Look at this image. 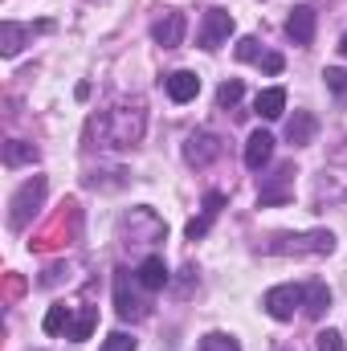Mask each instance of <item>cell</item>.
<instances>
[{
  "label": "cell",
  "instance_id": "5b68a950",
  "mask_svg": "<svg viewBox=\"0 0 347 351\" xmlns=\"http://www.w3.org/2000/svg\"><path fill=\"white\" fill-rule=\"evenodd\" d=\"M315 25H319V12L311 4H294L290 8V21H286V33L294 45H311L315 41Z\"/></svg>",
  "mask_w": 347,
  "mask_h": 351
},
{
  "label": "cell",
  "instance_id": "4fadbf2b",
  "mask_svg": "<svg viewBox=\"0 0 347 351\" xmlns=\"http://www.w3.org/2000/svg\"><path fill=\"white\" fill-rule=\"evenodd\" d=\"M94 323H98V306H82L74 319H70V327H66V335L74 339V343H82L90 339V331H94Z\"/></svg>",
  "mask_w": 347,
  "mask_h": 351
},
{
  "label": "cell",
  "instance_id": "9a60e30c",
  "mask_svg": "<svg viewBox=\"0 0 347 351\" xmlns=\"http://www.w3.org/2000/svg\"><path fill=\"white\" fill-rule=\"evenodd\" d=\"M307 315L311 319H319V315H327V306H331V290H327V282H311L307 286Z\"/></svg>",
  "mask_w": 347,
  "mask_h": 351
},
{
  "label": "cell",
  "instance_id": "52a82bcc",
  "mask_svg": "<svg viewBox=\"0 0 347 351\" xmlns=\"http://www.w3.org/2000/svg\"><path fill=\"white\" fill-rule=\"evenodd\" d=\"M184 29H188L184 12H164V21H156L152 37H156V45H164V49H176V45L184 41Z\"/></svg>",
  "mask_w": 347,
  "mask_h": 351
},
{
  "label": "cell",
  "instance_id": "ac0fdd59",
  "mask_svg": "<svg viewBox=\"0 0 347 351\" xmlns=\"http://www.w3.org/2000/svg\"><path fill=\"white\" fill-rule=\"evenodd\" d=\"M70 319H74V315H70V306H49V311H45V323H41V331H45V335H62V331L70 327Z\"/></svg>",
  "mask_w": 347,
  "mask_h": 351
},
{
  "label": "cell",
  "instance_id": "7c38bea8",
  "mask_svg": "<svg viewBox=\"0 0 347 351\" xmlns=\"http://www.w3.org/2000/svg\"><path fill=\"white\" fill-rule=\"evenodd\" d=\"M254 110H258L261 119H282V110H286V90H282V86L261 90L258 102H254Z\"/></svg>",
  "mask_w": 347,
  "mask_h": 351
},
{
  "label": "cell",
  "instance_id": "83f0119b",
  "mask_svg": "<svg viewBox=\"0 0 347 351\" xmlns=\"http://www.w3.org/2000/svg\"><path fill=\"white\" fill-rule=\"evenodd\" d=\"M323 78H327V86L335 90V94H344V90H347V74H344V70H327Z\"/></svg>",
  "mask_w": 347,
  "mask_h": 351
},
{
  "label": "cell",
  "instance_id": "9c48e42d",
  "mask_svg": "<svg viewBox=\"0 0 347 351\" xmlns=\"http://www.w3.org/2000/svg\"><path fill=\"white\" fill-rule=\"evenodd\" d=\"M270 156H274V135H270V131H254V135L246 139V168L261 172V168L270 164Z\"/></svg>",
  "mask_w": 347,
  "mask_h": 351
},
{
  "label": "cell",
  "instance_id": "603a6c76",
  "mask_svg": "<svg viewBox=\"0 0 347 351\" xmlns=\"http://www.w3.org/2000/svg\"><path fill=\"white\" fill-rule=\"evenodd\" d=\"M315 348H319V351H344V335L327 327V331H319V335H315Z\"/></svg>",
  "mask_w": 347,
  "mask_h": 351
},
{
  "label": "cell",
  "instance_id": "f1b7e54d",
  "mask_svg": "<svg viewBox=\"0 0 347 351\" xmlns=\"http://www.w3.org/2000/svg\"><path fill=\"white\" fill-rule=\"evenodd\" d=\"M339 53H344V58H347V33H344V41H339Z\"/></svg>",
  "mask_w": 347,
  "mask_h": 351
},
{
  "label": "cell",
  "instance_id": "3957f363",
  "mask_svg": "<svg viewBox=\"0 0 347 351\" xmlns=\"http://www.w3.org/2000/svg\"><path fill=\"white\" fill-rule=\"evenodd\" d=\"M233 33V12L229 8H208L204 12V25H200V49H221Z\"/></svg>",
  "mask_w": 347,
  "mask_h": 351
},
{
  "label": "cell",
  "instance_id": "d4e9b609",
  "mask_svg": "<svg viewBox=\"0 0 347 351\" xmlns=\"http://www.w3.org/2000/svg\"><path fill=\"white\" fill-rule=\"evenodd\" d=\"M208 225H213V217L204 213V217H196V221H188V241H200L204 233H208Z\"/></svg>",
  "mask_w": 347,
  "mask_h": 351
},
{
  "label": "cell",
  "instance_id": "484cf974",
  "mask_svg": "<svg viewBox=\"0 0 347 351\" xmlns=\"http://www.w3.org/2000/svg\"><path fill=\"white\" fill-rule=\"evenodd\" d=\"M258 66L265 70V74H282V66H286V62H282V53H261Z\"/></svg>",
  "mask_w": 347,
  "mask_h": 351
},
{
  "label": "cell",
  "instance_id": "4316f807",
  "mask_svg": "<svg viewBox=\"0 0 347 351\" xmlns=\"http://www.w3.org/2000/svg\"><path fill=\"white\" fill-rule=\"evenodd\" d=\"M221 208H225V192H208V196H204V213H208V217H217Z\"/></svg>",
  "mask_w": 347,
  "mask_h": 351
},
{
  "label": "cell",
  "instance_id": "44dd1931",
  "mask_svg": "<svg viewBox=\"0 0 347 351\" xmlns=\"http://www.w3.org/2000/svg\"><path fill=\"white\" fill-rule=\"evenodd\" d=\"M241 94H246V86L233 78V82H225V86L217 90V102H221V106H237V102H241Z\"/></svg>",
  "mask_w": 347,
  "mask_h": 351
},
{
  "label": "cell",
  "instance_id": "2e32d148",
  "mask_svg": "<svg viewBox=\"0 0 347 351\" xmlns=\"http://www.w3.org/2000/svg\"><path fill=\"white\" fill-rule=\"evenodd\" d=\"M290 176H294V168H278V176H274V188H261V204H282V200H290Z\"/></svg>",
  "mask_w": 347,
  "mask_h": 351
},
{
  "label": "cell",
  "instance_id": "30bf717a",
  "mask_svg": "<svg viewBox=\"0 0 347 351\" xmlns=\"http://www.w3.org/2000/svg\"><path fill=\"white\" fill-rule=\"evenodd\" d=\"M139 286L143 290H164L168 286V265H164V258H143V265H139Z\"/></svg>",
  "mask_w": 347,
  "mask_h": 351
},
{
  "label": "cell",
  "instance_id": "d6986e66",
  "mask_svg": "<svg viewBox=\"0 0 347 351\" xmlns=\"http://www.w3.org/2000/svg\"><path fill=\"white\" fill-rule=\"evenodd\" d=\"M115 302H119V315H123V319L139 315V302H135V294L127 290V278H119V282H115Z\"/></svg>",
  "mask_w": 347,
  "mask_h": 351
},
{
  "label": "cell",
  "instance_id": "8fae6325",
  "mask_svg": "<svg viewBox=\"0 0 347 351\" xmlns=\"http://www.w3.org/2000/svg\"><path fill=\"white\" fill-rule=\"evenodd\" d=\"M286 139H290L294 147L311 143V139H315V114H311V110H294V119H290V127H286Z\"/></svg>",
  "mask_w": 347,
  "mask_h": 351
},
{
  "label": "cell",
  "instance_id": "e0dca14e",
  "mask_svg": "<svg viewBox=\"0 0 347 351\" xmlns=\"http://www.w3.org/2000/svg\"><path fill=\"white\" fill-rule=\"evenodd\" d=\"M21 41H25V29L12 25V21H4V25H0V53H4V58H16V53H21Z\"/></svg>",
  "mask_w": 347,
  "mask_h": 351
},
{
  "label": "cell",
  "instance_id": "277c9868",
  "mask_svg": "<svg viewBox=\"0 0 347 351\" xmlns=\"http://www.w3.org/2000/svg\"><path fill=\"white\" fill-rule=\"evenodd\" d=\"M335 237L331 233H307V237H274L270 254H331Z\"/></svg>",
  "mask_w": 347,
  "mask_h": 351
},
{
  "label": "cell",
  "instance_id": "7a4b0ae2",
  "mask_svg": "<svg viewBox=\"0 0 347 351\" xmlns=\"http://www.w3.org/2000/svg\"><path fill=\"white\" fill-rule=\"evenodd\" d=\"M307 302V290L302 286H274V290H265V298H261V306L270 311V319H278V323H286V319H294V311Z\"/></svg>",
  "mask_w": 347,
  "mask_h": 351
},
{
  "label": "cell",
  "instance_id": "ba28073f",
  "mask_svg": "<svg viewBox=\"0 0 347 351\" xmlns=\"http://www.w3.org/2000/svg\"><path fill=\"white\" fill-rule=\"evenodd\" d=\"M164 90H168L172 102H192V98L200 94V78H196L192 70H176V74L164 78Z\"/></svg>",
  "mask_w": 347,
  "mask_h": 351
},
{
  "label": "cell",
  "instance_id": "6da1fadb",
  "mask_svg": "<svg viewBox=\"0 0 347 351\" xmlns=\"http://www.w3.org/2000/svg\"><path fill=\"white\" fill-rule=\"evenodd\" d=\"M41 200H45V176L25 180V184L16 188V196L8 200V225H12V229H25L29 217L41 208Z\"/></svg>",
  "mask_w": 347,
  "mask_h": 351
},
{
  "label": "cell",
  "instance_id": "5bb4252c",
  "mask_svg": "<svg viewBox=\"0 0 347 351\" xmlns=\"http://www.w3.org/2000/svg\"><path fill=\"white\" fill-rule=\"evenodd\" d=\"M4 164H8V168L37 164V147H33V143H25V139H8V143H4Z\"/></svg>",
  "mask_w": 347,
  "mask_h": 351
},
{
  "label": "cell",
  "instance_id": "ffe728a7",
  "mask_svg": "<svg viewBox=\"0 0 347 351\" xmlns=\"http://www.w3.org/2000/svg\"><path fill=\"white\" fill-rule=\"evenodd\" d=\"M200 351H241V343L233 335H225V331H213V335L200 339Z\"/></svg>",
  "mask_w": 347,
  "mask_h": 351
},
{
  "label": "cell",
  "instance_id": "7402d4cb",
  "mask_svg": "<svg viewBox=\"0 0 347 351\" xmlns=\"http://www.w3.org/2000/svg\"><path fill=\"white\" fill-rule=\"evenodd\" d=\"M237 62H261L258 37H241V41H237Z\"/></svg>",
  "mask_w": 347,
  "mask_h": 351
},
{
  "label": "cell",
  "instance_id": "8992f818",
  "mask_svg": "<svg viewBox=\"0 0 347 351\" xmlns=\"http://www.w3.org/2000/svg\"><path fill=\"white\" fill-rule=\"evenodd\" d=\"M217 156H221V143H217V135H208V131H200V135H188V143H184V160H188V164L204 168V164H213Z\"/></svg>",
  "mask_w": 347,
  "mask_h": 351
},
{
  "label": "cell",
  "instance_id": "cb8c5ba5",
  "mask_svg": "<svg viewBox=\"0 0 347 351\" xmlns=\"http://www.w3.org/2000/svg\"><path fill=\"white\" fill-rule=\"evenodd\" d=\"M102 351H135V339H131V335H123V331H115V335H106Z\"/></svg>",
  "mask_w": 347,
  "mask_h": 351
}]
</instances>
